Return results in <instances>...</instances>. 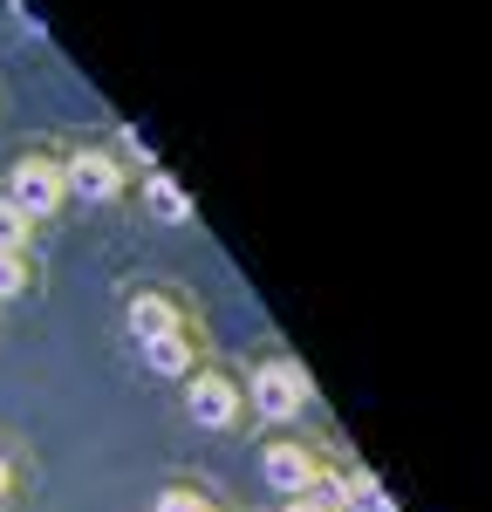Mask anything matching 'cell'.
<instances>
[{
    "label": "cell",
    "instance_id": "obj_13",
    "mask_svg": "<svg viewBox=\"0 0 492 512\" xmlns=\"http://www.w3.org/2000/svg\"><path fill=\"white\" fill-rule=\"evenodd\" d=\"M287 512H322V506L315 499H287Z\"/></svg>",
    "mask_w": 492,
    "mask_h": 512
},
{
    "label": "cell",
    "instance_id": "obj_3",
    "mask_svg": "<svg viewBox=\"0 0 492 512\" xmlns=\"http://www.w3.org/2000/svg\"><path fill=\"white\" fill-rule=\"evenodd\" d=\"M117 185H123V171L103 151H76V158L62 164V192H76V198H89V205H103V198H117Z\"/></svg>",
    "mask_w": 492,
    "mask_h": 512
},
{
    "label": "cell",
    "instance_id": "obj_2",
    "mask_svg": "<svg viewBox=\"0 0 492 512\" xmlns=\"http://www.w3.org/2000/svg\"><path fill=\"white\" fill-rule=\"evenodd\" d=\"M253 403H260V417H294L301 403H308V383H301V369H287V362H267L260 376H253Z\"/></svg>",
    "mask_w": 492,
    "mask_h": 512
},
{
    "label": "cell",
    "instance_id": "obj_12",
    "mask_svg": "<svg viewBox=\"0 0 492 512\" xmlns=\"http://www.w3.org/2000/svg\"><path fill=\"white\" fill-rule=\"evenodd\" d=\"M158 512H205V499H199V492H164Z\"/></svg>",
    "mask_w": 492,
    "mask_h": 512
},
{
    "label": "cell",
    "instance_id": "obj_1",
    "mask_svg": "<svg viewBox=\"0 0 492 512\" xmlns=\"http://www.w3.org/2000/svg\"><path fill=\"white\" fill-rule=\"evenodd\" d=\"M7 205H14L21 219H48V212L62 205V164L21 158L14 164V185H7Z\"/></svg>",
    "mask_w": 492,
    "mask_h": 512
},
{
    "label": "cell",
    "instance_id": "obj_5",
    "mask_svg": "<svg viewBox=\"0 0 492 512\" xmlns=\"http://www.w3.org/2000/svg\"><path fill=\"white\" fill-rule=\"evenodd\" d=\"M267 485L287 492V499H301V492L315 485V458H308L301 444H274V451H267Z\"/></svg>",
    "mask_w": 492,
    "mask_h": 512
},
{
    "label": "cell",
    "instance_id": "obj_10",
    "mask_svg": "<svg viewBox=\"0 0 492 512\" xmlns=\"http://www.w3.org/2000/svg\"><path fill=\"white\" fill-rule=\"evenodd\" d=\"M21 253H0V301H14V294H21Z\"/></svg>",
    "mask_w": 492,
    "mask_h": 512
},
{
    "label": "cell",
    "instance_id": "obj_9",
    "mask_svg": "<svg viewBox=\"0 0 492 512\" xmlns=\"http://www.w3.org/2000/svg\"><path fill=\"white\" fill-rule=\"evenodd\" d=\"M21 239H28V219L0 198V253H21Z\"/></svg>",
    "mask_w": 492,
    "mask_h": 512
},
{
    "label": "cell",
    "instance_id": "obj_6",
    "mask_svg": "<svg viewBox=\"0 0 492 512\" xmlns=\"http://www.w3.org/2000/svg\"><path fill=\"white\" fill-rule=\"evenodd\" d=\"M130 335H137V342H158V335H178V308H171V301H158V294L130 301Z\"/></svg>",
    "mask_w": 492,
    "mask_h": 512
},
{
    "label": "cell",
    "instance_id": "obj_8",
    "mask_svg": "<svg viewBox=\"0 0 492 512\" xmlns=\"http://www.w3.org/2000/svg\"><path fill=\"white\" fill-rule=\"evenodd\" d=\"M144 192H151V212H158V219H171V226H185V219H192V198L178 192V185H171V178H151V185H144Z\"/></svg>",
    "mask_w": 492,
    "mask_h": 512
},
{
    "label": "cell",
    "instance_id": "obj_14",
    "mask_svg": "<svg viewBox=\"0 0 492 512\" xmlns=\"http://www.w3.org/2000/svg\"><path fill=\"white\" fill-rule=\"evenodd\" d=\"M0 492H7V458H0Z\"/></svg>",
    "mask_w": 492,
    "mask_h": 512
},
{
    "label": "cell",
    "instance_id": "obj_11",
    "mask_svg": "<svg viewBox=\"0 0 492 512\" xmlns=\"http://www.w3.org/2000/svg\"><path fill=\"white\" fill-rule=\"evenodd\" d=\"M356 512H390V499H383L369 478H356Z\"/></svg>",
    "mask_w": 492,
    "mask_h": 512
},
{
    "label": "cell",
    "instance_id": "obj_4",
    "mask_svg": "<svg viewBox=\"0 0 492 512\" xmlns=\"http://www.w3.org/2000/svg\"><path fill=\"white\" fill-rule=\"evenodd\" d=\"M185 403H192V417H199L205 431H219V424L240 417V390H233L226 376H199V383L185 390Z\"/></svg>",
    "mask_w": 492,
    "mask_h": 512
},
{
    "label": "cell",
    "instance_id": "obj_7",
    "mask_svg": "<svg viewBox=\"0 0 492 512\" xmlns=\"http://www.w3.org/2000/svg\"><path fill=\"white\" fill-rule=\"evenodd\" d=\"M144 355H151L158 376H185L192 369V342L185 335H158V342H144Z\"/></svg>",
    "mask_w": 492,
    "mask_h": 512
}]
</instances>
